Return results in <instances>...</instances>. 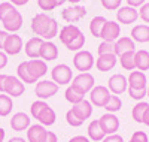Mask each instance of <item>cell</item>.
I'll return each mask as SVG.
<instances>
[{"label":"cell","instance_id":"obj_27","mask_svg":"<svg viewBox=\"0 0 149 142\" xmlns=\"http://www.w3.org/2000/svg\"><path fill=\"white\" fill-rule=\"evenodd\" d=\"M88 139L94 141V142H102L106 138V133L103 132V129L100 126V121L98 120H93L88 126Z\"/></svg>","mask_w":149,"mask_h":142},{"label":"cell","instance_id":"obj_30","mask_svg":"<svg viewBox=\"0 0 149 142\" xmlns=\"http://www.w3.org/2000/svg\"><path fill=\"white\" fill-rule=\"evenodd\" d=\"M64 97H66V100H67V102H70V103H72V105H76V103H79V102H82V100L85 99V94H84V93H81L79 90H76L74 87L69 85V87L66 88Z\"/></svg>","mask_w":149,"mask_h":142},{"label":"cell","instance_id":"obj_28","mask_svg":"<svg viewBox=\"0 0 149 142\" xmlns=\"http://www.w3.org/2000/svg\"><path fill=\"white\" fill-rule=\"evenodd\" d=\"M134 64H136V69L145 72L149 70V51L146 49H139L134 53Z\"/></svg>","mask_w":149,"mask_h":142},{"label":"cell","instance_id":"obj_42","mask_svg":"<svg viewBox=\"0 0 149 142\" xmlns=\"http://www.w3.org/2000/svg\"><path fill=\"white\" fill-rule=\"evenodd\" d=\"M131 142H149L148 139V135L143 132V130H137V132H134L131 135Z\"/></svg>","mask_w":149,"mask_h":142},{"label":"cell","instance_id":"obj_38","mask_svg":"<svg viewBox=\"0 0 149 142\" xmlns=\"http://www.w3.org/2000/svg\"><path fill=\"white\" fill-rule=\"evenodd\" d=\"M127 91H128V96H130L131 99L137 100V102L143 100V97H145V96L148 94V93H146V88H143V90H134V88H127Z\"/></svg>","mask_w":149,"mask_h":142},{"label":"cell","instance_id":"obj_13","mask_svg":"<svg viewBox=\"0 0 149 142\" xmlns=\"http://www.w3.org/2000/svg\"><path fill=\"white\" fill-rule=\"evenodd\" d=\"M27 69L29 73L31 75V78L37 82V79H40L42 76L46 75L48 72V66L46 61L40 60V58H33V60H27Z\"/></svg>","mask_w":149,"mask_h":142},{"label":"cell","instance_id":"obj_55","mask_svg":"<svg viewBox=\"0 0 149 142\" xmlns=\"http://www.w3.org/2000/svg\"><path fill=\"white\" fill-rule=\"evenodd\" d=\"M55 2H57V5H58V6H61V5H64V3L67 2V0H55Z\"/></svg>","mask_w":149,"mask_h":142},{"label":"cell","instance_id":"obj_25","mask_svg":"<svg viewBox=\"0 0 149 142\" xmlns=\"http://www.w3.org/2000/svg\"><path fill=\"white\" fill-rule=\"evenodd\" d=\"M58 57V48L54 42L45 41L42 48H40V58L43 61H52Z\"/></svg>","mask_w":149,"mask_h":142},{"label":"cell","instance_id":"obj_23","mask_svg":"<svg viewBox=\"0 0 149 142\" xmlns=\"http://www.w3.org/2000/svg\"><path fill=\"white\" fill-rule=\"evenodd\" d=\"M116 56L115 54H104V56H98L95 60V67L100 72H109L116 66Z\"/></svg>","mask_w":149,"mask_h":142},{"label":"cell","instance_id":"obj_29","mask_svg":"<svg viewBox=\"0 0 149 142\" xmlns=\"http://www.w3.org/2000/svg\"><path fill=\"white\" fill-rule=\"evenodd\" d=\"M106 18L102 17V15H98V17H94L90 22V32L94 37H100L102 36V30L104 27V24H106Z\"/></svg>","mask_w":149,"mask_h":142},{"label":"cell","instance_id":"obj_11","mask_svg":"<svg viewBox=\"0 0 149 142\" xmlns=\"http://www.w3.org/2000/svg\"><path fill=\"white\" fill-rule=\"evenodd\" d=\"M22 39L21 36L15 34V33H10L8 34L6 41H5V45H3V53L6 56H17L21 53L22 49Z\"/></svg>","mask_w":149,"mask_h":142},{"label":"cell","instance_id":"obj_10","mask_svg":"<svg viewBox=\"0 0 149 142\" xmlns=\"http://www.w3.org/2000/svg\"><path fill=\"white\" fill-rule=\"evenodd\" d=\"M2 24L8 33H15L22 27V15L19 14V11L14 9L2 20Z\"/></svg>","mask_w":149,"mask_h":142},{"label":"cell","instance_id":"obj_15","mask_svg":"<svg viewBox=\"0 0 149 142\" xmlns=\"http://www.w3.org/2000/svg\"><path fill=\"white\" fill-rule=\"evenodd\" d=\"M139 18V11H136V8H131V6H121L118 11H116V20L121 22V24H131V22H136Z\"/></svg>","mask_w":149,"mask_h":142},{"label":"cell","instance_id":"obj_50","mask_svg":"<svg viewBox=\"0 0 149 142\" xmlns=\"http://www.w3.org/2000/svg\"><path fill=\"white\" fill-rule=\"evenodd\" d=\"M8 75L5 73H0V93H5V82H6Z\"/></svg>","mask_w":149,"mask_h":142},{"label":"cell","instance_id":"obj_24","mask_svg":"<svg viewBox=\"0 0 149 142\" xmlns=\"http://www.w3.org/2000/svg\"><path fill=\"white\" fill-rule=\"evenodd\" d=\"M46 129L42 124H33L27 129V142H43L46 136Z\"/></svg>","mask_w":149,"mask_h":142},{"label":"cell","instance_id":"obj_2","mask_svg":"<svg viewBox=\"0 0 149 142\" xmlns=\"http://www.w3.org/2000/svg\"><path fill=\"white\" fill-rule=\"evenodd\" d=\"M31 117L39 121L42 126H52L57 121V114L55 111L48 105L45 100H36L30 106Z\"/></svg>","mask_w":149,"mask_h":142},{"label":"cell","instance_id":"obj_9","mask_svg":"<svg viewBox=\"0 0 149 142\" xmlns=\"http://www.w3.org/2000/svg\"><path fill=\"white\" fill-rule=\"evenodd\" d=\"M107 88H109V91L112 94H116V96L118 94H122V93L127 91L128 81H127V78L122 73H115V75H112L110 78H109Z\"/></svg>","mask_w":149,"mask_h":142},{"label":"cell","instance_id":"obj_53","mask_svg":"<svg viewBox=\"0 0 149 142\" xmlns=\"http://www.w3.org/2000/svg\"><path fill=\"white\" fill-rule=\"evenodd\" d=\"M9 142H27L24 138H19V136H15V138H10Z\"/></svg>","mask_w":149,"mask_h":142},{"label":"cell","instance_id":"obj_56","mask_svg":"<svg viewBox=\"0 0 149 142\" xmlns=\"http://www.w3.org/2000/svg\"><path fill=\"white\" fill-rule=\"evenodd\" d=\"M67 2H69V3H73V5H76V3L81 2V0H67Z\"/></svg>","mask_w":149,"mask_h":142},{"label":"cell","instance_id":"obj_36","mask_svg":"<svg viewBox=\"0 0 149 142\" xmlns=\"http://www.w3.org/2000/svg\"><path fill=\"white\" fill-rule=\"evenodd\" d=\"M115 42H106L103 41L97 48V53L98 56H104V54H115V46H113Z\"/></svg>","mask_w":149,"mask_h":142},{"label":"cell","instance_id":"obj_52","mask_svg":"<svg viewBox=\"0 0 149 142\" xmlns=\"http://www.w3.org/2000/svg\"><path fill=\"white\" fill-rule=\"evenodd\" d=\"M142 124H145V126H148L149 127V106H148V109L145 111V115H143V123Z\"/></svg>","mask_w":149,"mask_h":142},{"label":"cell","instance_id":"obj_34","mask_svg":"<svg viewBox=\"0 0 149 142\" xmlns=\"http://www.w3.org/2000/svg\"><path fill=\"white\" fill-rule=\"evenodd\" d=\"M17 73H18V78L24 82V84H34L36 81L31 78V75L29 73V69H27V61H22L18 64L17 67Z\"/></svg>","mask_w":149,"mask_h":142},{"label":"cell","instance_id":"obj_7","mask_svg":"<svg viewBox=\"0 0 149 142\" xmlns=\"http://www.w3.org/2000/svg\"><path fill=\"white\" fill-rule=\"evenodd\" d=\"M58 85L51 79V81H48V79H43V81H39L36 84V96L39 97L40 100H45V99H49V97H52L58 93Z\"/></svg>","mask_w":149,"mask_h":142},{"label":"cell","instance_id":"obj_39","mask_svg":"<svg viewBox=\"0 0 149 142\" xmlns=\"http://www.w3.org/2000/svg\"><path fill=\"white\" fill-rule=\"evenodd\" d=\"M121 2L122 0H100V3L104 9L107 11H115L121 8Z\"/></svg>","mask_w":149,"mask_h":142},{"label":"cell","instance_id":"obj_6","mask_svg":"<svg viewBox=\"0 0 149 142\" xmlns=\"http://www.w3.org/2000/svg\"><path fill=\"white\" fill-rule=\"evenodd\" d=\"M94 76L90 73V72H84V73H79L76 75L74 78L72 79V87H74L76 90H79L81 93L86 94L90 93L93 87H94Z\"/></svg>","mask_w":149,"mask_h":142},{"label":"cell","instance_id":"obj_41","mask_svg":"<svg viewBox=\"0 0 149 142\" xmlns=\"http://www.w3.org/2000/svg\"><path fill=\"white\" fill-rule=\"evenodd\" d=\"M66 121H67V124H70L72 127H79V126H82V121H81L70 109H69L67 114H66Z\"/></svg>","mask_w":149,"mask_h":142},{"label":"cell","instance_id":"obj_3","mask_svg":"<svg viewBox=\"0 0 149 142\" xmlns=\"http://www.w3.org/2000/svg\"><path fill=\"white\" fill-rule=\"evenodd\" d=\"M94 64H95V61H94V57H93V54L90 53V51L81 49L73 57V66H74V69L79 70L81 73L91 70Z\"/></svg>","mask_w":149,"mask_h":142},{"label":"cell","instance_id":"obj_31","mask_svg":"<svg viewBox=\"0 0 149 142\" xmlns=\"http://www.w3.org/2000/svg\"><path fill=\"white\" fill-rule=\"evenodd\" d=\"M148 106H149V103H146V102H137L136 105L133 106V109H131V117H133V120L136 121V123H143V115H145V111L148 109Z\"/></svg>","mask_w":149,"mask_h":142},{"label":"cell","instance_id":"obj_33","mask_svg":"<svg viewBox=\"0 0 149 142\" xmlns=\"http://www.w3.org/2000/svg\"><path fill=\"white\" fill-rule=\"evenodd\" d=\"M134 53H136V51H130V53H125V54L119 56V64H121L122 69L130 70V72L136 69V64H134Z\"/></svg>","mask_w":149,"mask_h":142},{"label":"cell","instance_id":"obj_5","mask_svg":"<svg viewBox=\"0 0 149 142\" xmlns=\"http://www.w3.org/2000/svg\"><path fill=\"white\" fill-rule=\"evenodd\" d=\"M110 96L112 94H110L107 87H104V85H94L93 90L90 91V102H91V105H94V106L104 108V105L107 103Z\"/></svg>","mask_w":149,"mask_h":142},{"label":"cell","instance_id":"obj_47","mask_svg":"<svg viewBox=\"0 0 149 142\" xmlns=\"http://www.w3.org/2000/svg\"><path fill=\"white\" fill-rule=\"evenodd\" d=\"M145 2H146V0H127L128 6H131V8H140Z\"/></svg>","mask_w":149,"mask_h":142},{"label":"cell","instance_id":"obj_48","mask_svg":"<svg viewBox=\"0 0 149 142\" xmlns=\"http://www.w3.org/2000/svg\"><path fill=\"white\" fill-rule=\"evenodd\" d=\"M8 32L6 30H0V49H3V45H5V41L8 37Z\"/></svg>","mask_w":149,"mask_h":142},{"label":"cell","instance_id":"obj_58","mask_svg":"<svg viewBox=\"0 0 149 142\" xmlns=\"http://www.w3.org/2000/svg\"><path fill=\"white\" fill-rule=\"evenodd\" d=\"M128 142H131V141H128Z\"/></svg>","mask_w":149,"mask_h":142},{"label":"cell","instance_id":"obj_4","mask_svg":"<svg viewBox=\"0 0 149 142\" xmlns=\"http://www.w3.org/2000/svg\"><path fill=\"white\" fill-rule=\"evenodd\" d=\"M51 78L52 81L60 87V85H67L69 82H72L73 75H72V69L64 63H60L51 70Z\"/></svg>","mask_w":149,"mask_h":142},{"label":"cell","instance_id":"obj_12","mask_svg":"<svg viewBox=\"0 0 149 142\" xmlns=\"http://www.w3.org/2000/svg\"><path fill=\"white\" fill-rule=\"evenodd\" d=\"M98 121H100V126L103 129V132L106 133V136L107 135H113V133H116L119 130V118L116 117L115 114L107 112V114L102 115V117L98 118Z\"/></svg>","mask_w":149,"mask_h":142},{"label":"cell","instance_id":"obj_35","mask_svg":"<svg viewBox=\"0 0 149 142\" xmlns=\"http://www.w3.org/2000/svg\"><path fill=\"white\" fill-rule=\"evenodd\" d=\"M121 108H122V100H121L119 96H116V94H112V96L109 97L107 103L104 105V109H106L107 112H110V114L118 112Z\"/></svg>","mask_w":149,"mask_h":142},{"label":"cell","instance_id":"obj_46","mask_svg":"<svg viewBox=\"0 0 149 142\" xmlns=\"http://www.w3.org/2000/svg\"><path fill=\"white\" fill-rule=\"evenodd\" d=\"M6 64H8V56L3 53L2 49H0V70L5 69V67H6Z\"/></svg>","mask_w":149,"mask_h":142},{"label":"cell","instance_id":"obj_1","mask_svg":"<svg viewBox=\"0 0 149 142\" xmlns=\"http://www.w3.org/2000/svg\"><path fill=\"white\" fill-rule=\"evenodd\" d=\"M31 30L37 37L51 41L58 34V22L48 14H36L31 20Z\"/></svg>","mask_w":149,"mask_h":142},{"label":"cell","instance_id":"obj_21","mask_svg":"<svg viewBox=\"0 0 149 142\" xmlns=\"http://www.w3.org/2000/svg\"><path fill=\"white\" fill-rule=\"evenodd\" d=\"M113 46H115V56L116 57L125 54V53H130V51H136V44L128 36L119 37V39L113 44Z\"/></svg>","mask_w":149,"mask_h":142},{"label":"cell","instance_id":"obj_19","mask_svg":"<svg viewBox=\"0 0 149 142\" xmlns=\"http://www.w3.org/2000/svg\"><path fill=\"white\" fill-rule=\"evenodd\" d=\"M70 111L84 123L85 120H88V118L91 117V114H93V105H91V102H88V100L84 99L82 102L76 103V105H73Z\"/></svg>","mask_w":149,"mask_h":142},{"label":"cell","instance_id":"obj_37","mask_svg":"<svg viewBox=\"0 0 149 142\" xmlns=\"http://www.w3.org/2000/svg\"><path fill=\"white\" fill-rule=\"evenodd\" d=\"M37 6H39L42 11H45V12L54 11L55 8H58L55 0H37Z\"/></svg>","mask_w":149,"mask_h":142},{"label":"cell","instance_id":"obj_22","mask_svg":"<svg viewBox=\"0 0 149 142\" xmlns=\"http://www.w3.org/2000/svg\"><path fill=\"white\" fill-rule=\"evenodd\" d=\"M127 81H128V88H134V90H143L146 88V84H148V78L145 72H140V70H133L127 78Z\"/></svg>","mask_w":149,"mask_h":142},{"label":"cell","instance_id":"obj_51","mask_svg":"<svg viewBox=\"0 0 149 142\" xmlns=\"http://www.w3.org/2000/svg\"><path fill=\"white\" fill-rule=\"evenodd\" d=\"M10 3L14 6H24L29 3V0H10Z\"/></svg>","mask_w":149,"mask_h":142},{"label":"cell","instance_id":"obj_54","mask_svg":"<svg viewBox=\"0 0 149 142\" xmlns=\"http://www.w3.org/2000/svg\"><path fill=\"white\" fill-rule=\"evenodd\" d=\"M5 136H6L5 129H0V142H3V141H5Z\"/></svg>","mask_w":149,"mask_h":142},{"label":"cell","instance_id":"obj_8","mask_svg":"<svg viewBox=\"0 0 149 142\" xmlns=\"http://www.w3.org/2000/svg\"><path fill=\"white\" fill-rule=\"evenodd\" d=\"M24 82L18 78V76H12V75H8L6 78V82H5V93L9 96V97H19L24 94Z\"/></svg>","mask_w":149,"mask_h":142},{"label":"cell","instance_id":"obj_18","mask_svg":"<svg viewBox=\"0 0 149 142\" xmlns=\"http://www.w3.org/2000/svg\"><path fill=\"white\" fill-rule=\"evenodd\" d=\"M43 42H45V41L42 39V37H37V36L29 39L27 44L24 45L26 56H27L29 58H31V60H33V58H39V57H40V48H42Z\"/></svg>","mask_w":149,"mask_h":142},{"label":"cell","instance_id":"obj_20","mask_svg":"<svg viewBox=\"0 0 149 142\" xmlns=\"http://www.w3.org/2000/svg\"><path fill=\"white\" fill-rule=\"evenodd\" d=\"M30 117L26 114V112H17L12 115V118H10V127H12V130H15V132H24V130H27V129L30 127Z\"/></svg>","mask_w":149,"mask_h":142},{"label":"cell","instance_id":"obj_45","mask_svg":"<svg viewBox=\"0 0 149 142\" xmlns=\"http://www.w3.org/2000/svg\"><path fill=\"white\" fill-rule=\"evenodd\" d=\"M43 142H58V138H57V135H55L54 132L48 130V132H46V136H45V141H43Z\"/></svg>","mask_w":149,"mask_h":142},{"label":"cell","instance_id":"obj_16","mask_svg":"<svg viewBox=\"0 0 149 142\" xmlns=\"http://www.w3.org/2000/svg\"><path fill=\"white\" fill-rule=\"evenodd\" d=\"M85 15H86V9H85L84 6H79V5L66 8L63 12H61V17H63V20H64L66 22H69V24L79 21V20L84 18Z\"/></svg>","mask_w":149,"mask_h":142},{"label":"cell","instance_id":"obj_49","mask_svg":"<svg viewBox=\"0 0 149 142\" xmlns=\"http://www.w3.org/2000/svg\"><path fill=\"white\" fill-rule=\"evenodd\" d=\"M69 142H90V139L86 136H82V135H78V136H73Z\"/></svg>","mask_w":149,"mask_h":142},{"label":"cell","instance_id":"obj_26","mask_svg":"<svg viewBox=\"0 0 149 142\" xmlns=\"http://www.w3.org/2000/svg\"><path fill=\"white\" fill-rule=\"evenodd\" d=\"M131 39L134 42H149V25L148 24H137L131 30Z\"/></svg>","mask_w":149,"mask_h":142},{"label":"cell","instance_id":"obj_17","mask_svg":"<svg viewBox=\"0 0 149 142\" xmlns=\"http://www.w3.org/2000/svg\"><path fill=\"white\" fill-rule=\"evenodd\" d=\"M79 34H82V32H81V29L78 27V25L67 24V25H64V27L60 30V34L58 36H60L61 44H63L64 46H67L70 42H73L74 39H76Z\"/></svg>","mask_w":149,"mask_h":142},{"label":"cell","instance_id":"obj_40","mask_svg":"<svg viewBox=\"0 0 149 142\" xmlns=\"http://www.w3.org/2000/svg\"><path fill=\"white\" fill-rule=\"evenodd\" d=\"M15 9V6L12 5L10 2H3V3H0V21H2L9 12H12Z\"/></svg>","mask_w":149,"mask_h":142},{"label":"cell","instance_id":"obj_44","mask_svg":"<svg viewBox=\"0 0 149 142\" xmlns=\"http://www.w3.org/2000/svg\"><path fill=\"white\" fill-rule=\"evenodd\" d=\"M102 142H124V139H122V136H121V135L113 133V135H107Z\"/></svg>","mask_w":149,"mask_h":142},{"label":"cell","instance_id":"obj_43","mask_svg":"<svg viewBox=\"0 0 149 142\" xmlns=\"http://www.w3.org/2000/svg\"><path fill=\"white\" fill-rule=\"evenodd\" d=\"M139 18H142L145 22H149V2L143 3L139 9Z\"/></svg>","mask_w":149,"mask_h":142},{"label":"cell","instance_id":"obj_32","mask_svg":"<svg viewBox=\"0 0 149 142\" xmlns=\"http://www.w3.org/2000/svg\"><path fill=\"white\" fill-rule=\"evenodd\" d=\"M14 103H12V97H9L8 94L0 93V117H8L12 112Z\"/></svg>","mask_w":149,"mask_h":142},{"label":"cell","instance_id":"obj_57","mask_svg":"<svg viewBox=\"0 0 149 142\" xmlns=\"http://www.w3.org/2000/svg\"><path fill=\"white\" fill-rule=\"evenodd\" d=\"M146 93H148V94H146V96H148V97H149V87H148V88H146Z\"/></svg>","mask_w":149,"mask_h":142},{"label":"cell","instance_id":"obj_14","mask_svg":"<svg viewBox=\"0 0 149 142\" xmlns=\"http://www.w3.org/2000/svg\"><path fill=\"white\" fill-rule=\"evenodd\" d=\"M119 34H121L119 24L115 22V21H106L100 37L103 41H106V42H116L119 39Z\"/></svg>","mask_w":149,"mask_h":142}]
</instances>
